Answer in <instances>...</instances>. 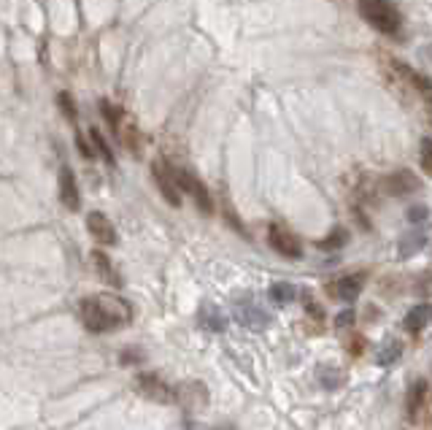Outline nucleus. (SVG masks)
Instances as JSON below:
<instances>
[{"label":"nucleus","mask_w":432,"mask_h":430,"mask_svg":"<svg viewBox=\"0 0 432 430\" xmlns=\"http://www.w3.org/2000/svg\"><path fill=\"white\" fill-rule=\"evenodd\" d=\"M146 360V355L140 352V349H124L119 355V365L124 368H130V365H140V362Z\"/></svg>","instance_id":"24"},{"label":"nucleus","mask_w":432,"mask_h":430,"mask_svg":"<svg viewBox=\"0 0 432 430\" xmlns=\"http://www.w3.org/2000/svg\"><path fill=\"white\" fill-rule=\"evenodd\" d=\"M89 138L95 141V149H98V152L103 155V160H105V163H108V165H114V152H111V146H108V141H105V138L100 136V130H95V127H92V130H89Z\"/></svg>","instance_id":"22"},{"label":"nucleus","mask_w":432,"mask_h":430,"mask_svg":"<svg viewBox=\"0 0 432 430\" xmlns=\"http://www.w3.org/2000/svg\"><path fill=\"white\" fill-rule=\"evenodd\" d=\"M346 244V230H332V236L329 239H325V241H319V249H325V252H329V249H341Z\"/></svg>","instance_id":"23"},{"label":"nucleus","mask_w":432,"mask_h":430,"mask_svg":"<svg viewBox=\"0 0 432 430\" xmlns=\"http://www.w3.org/2000/svg\"><path fill=\"white\" fill-rule=\"evenodd\" d=\"M268 244L273 246V252H278L287 260H300L303 258V244L294 236L287 225H270L268 227Z\"/></svg>","instance_id":"6"},{"label":"nucleus","mask_w":432,"mask_h":430,"mask_svg":"<svg viewBox=\"0 0 432 430\" xmlns=\"http://www.w3.org/2000/svg\"><path fill=\"white\" fill-rule=\"evenodd\" d=\"M152 179H155L159 195L165 198V203L173 208L181 206V192H178V182H176V168L165 160H157L152 165Z\"/></svg>","instance_id":"5"},{"label":"nucleus","mask_w":432,"mask_h":430,"mask_svg":"<svg viewBox=\"0 0 432 430\" xmlns=\"http://www.w3.org/2000/svg\"><path fill=\"white\" fill-rule=\"evenodd\" d=\"M92 263H95V271L100 274V279H103L105 284H111L114 290H119L122 284V276H119V271H117V265L111 263V258L105 255V252H100V249H95L92 252Z\"/></svg>","instance_id":"15"},{"label":"nucleus","mask_w":432,"mask_h":430,"mask_svg":"<svg viewBox=\"0 0 432 430\" xmlns=\"http://www.w3.org/2000/svg\"><path fill=\"white\" fill-rule=\"evenodd\" d=\"M354 325V311H341L338 317H335V327H341V330H346V327Z\"/></svg>","instance_id":"29"},{"label":"nucleus","mask_w":432,"mask_h":430,"mask_svg":"<svg viewBox=\"0 0 432 430\" xmlns=\"http://www.w3.org/2000/svg\"><path fill=\"white\" fill-rule=\"evenodd\" d=\"M424 217H427V206H414L408 211V220H411V222H421Z\"/></svg>","instance_id":"30"},{"label":"nucleus","mask_w":432,"mask_h":430,"mask_svg":"<svg viewBox=\"0 0 432 430\" xmlns=\"http://www.w3.org/2000/svg\"><path fill=\"white\" fill-rule=\"evenodd\" d=\"M427 322H430V306L427 303H419V306H414V309L405 314V322L402 325H405L408 333L416 336V333H421L427 327Z\"/></svg>","instance_id":"16"},{"label":"nucleus","mask_w":432,"mask_h":430,"mask_svg":"<svg viewBox=\"0 0 432 430\" xmlns=\"http://www.w3.org/2000/svg\"><path fill=\"white\" fill-rule=\"evenodd\" d=\"M60 108H63V114L70 122H76V103H73V98H70L68 92H60Z\"/></svg>","instance_id":"27"},{"label":"nucleus","mask_w":432,"mask_h":430,"mask_svg":"<svg viewBox=\"0 0 432 430\" xmlns=\"http://www.w3.org/2000/svg\"><path fill=\"white\" fill-rule=\"evenodd\" d=\"M365 279L367 276L362 271H354V274H346L341 279H335L332 284H329V295L332 298H338V301H343V303H354L365 290Z\"/></svg>","instance_id":"9"},{"label":"nucleus","mask_w":432,"mask_h":430,"mask_svg":"<svg viewBox=\"0 0 432 430\" xmlns=\"http://www.w3.org/2000/svg\"><path fill=\"white\" fill-rule=\"evenodd\" d=\"M133 320V306L119 295H92L81 301V322L89 333H108Z\"/></svg>","instance_id":"1"},{"label":"nucleus","mask_w":432,"mask_h":430,"mask_svg":"<svg viewBox=\"0 0 432 430\" xmlns=\"http://www.w3.org/2000/svg\"><path fill=\"white\" fill-rule=\"evenodd\" d=\"M357 8H360L365 22L373 30H379L381 35L392 38V35H400V30H402V17L395 8V3H389V0H357Z\"/></svg>","instance_id":"2"},{"label":"nucleus","mask_w":432,"mask_h":430,"mask_svg":"<svg viewBox=\"0 0 432 430\" xmlns=\"http://www.w3.org/2000/svg\"><path fill=\"white\" fill-rule=\"evenodd\" d=\"M421 168H424V173L432 171V141L430 138L421 141Z\"/></svg>","instance_id":"28"},{"label":"nucleus","mask_w":432,"mask_h":430,"mask_svg":"<svg viewBox=\"0 0 432 430\" xmlns=\"http://www.w3.org/2000/svg\"><path fill=\"white\" fill-rule=\"evenodd\" d=\"M424 244H427V233H421V230H416V233H408V236L400 241V255H402V258H408V255H416L419 249H424Z\"/></svg>","instance_id":"20"},{"label":"nucleus","mask_w":432,"mask_h":430,"mask_svg":"<svg viewBox=\"0 0 432 430\" xmlns=\"http://www.w3.org/2000/svg\"><path fill=\"white\" fill-rule=\"evenodd\" d=\"M86 230H89V236H92L95 241L103 244V246H114V244H117V230H114V225H111V220L105 217L103 211H89V217H86Z\"/></svg>","instance_id":"11"},{"label":"nucleus","mask_w":432,"mask_h":430,"mask_svg":"<svg viewBox=\"0 0 432 430\" xmlns=\"http://www.w3.org/2000/svg\"><path fill=\"white\" fill-rule=\"evenodd\" d=\"M136 390L138 396L155 403H176V387H171L165 379L155 374V371H140L136 377Z\"/></svg>","instance_id":"3"},{"label":"nucleus","mask_w":432,"mask_h":430,"mask_svg":"<svg viewBox=\"0 0 432 430\" xmlns=\"http://www.w3.org/2000/svg\"><path fill=\"white\" fill-rule=\"evenodd\" d=\"M238 311V320H241L243 325H249L251 330H262V327L270 325V314L268 311H262L257 303H251V301H243L235 306Z\"/></svg>","instance_id":"13"},{"label":"nucleus","mask_w":432,"mask_h":430,"mask_svg":"<svg viewBox=\"0 0 432 430\" xmlns=\"http://www.w3.org/2000/svg\"><path fill=\"white\" fill-rule=\"evenodd\" d=\"M402 358V344H400L398 339H392V341H384L379 346V352H376V362L379 365H392V362H398Z\"/></svg>","instance_id":"18"},{"label":"nucleus","mask_w":432,"mask_h":430,"mask_svg":"<svg viewBox=\"0 0 432 430\" xmlns=\"http://www.w3.org/2000/svg\"><path fill=\"white\" fill-rule=\"evenodd\" d=\"M176 403H181L187 412H206L208 387L203 381H184L181 387H176Z\"/></svg>","instance_id":"7"},{"label":"nucleus","mask_w":432,"mask_h":430,"mask_svg":"<svg viewBox=\"0 0 432 430\" xmlns=\"http://www.w3.org/2000/svg\"><path fill=\"white\" fill-rule=\"evenodd\" d=\"M419 187H421V182L414 176V171H405V168L389 173V176L384 179V192H386V195H395V198L411 195V192H416Z\"/></svg>","instance_id":"10"},{"label":"nucleus","mask_w":432,"mask_h":430,"mask_svg":"<svg viewBox=\"0 0 432 430\" xmlns=\"http://www.w3.org/2000/svg\"><path fill=\"white\" fill-rule=\"evenodd\" d=\"M197 325L211 330V333H222V330H227L225 311H219V306H214V303H203L197 309Z\"/></svg>","instance_id":"14"},{"label":"nucleus","mask_w":432,"mask_h":430,"mask_svg":"<svg viewBox=\"0 0 432 430\" xmlns=\"http://www.w3.org/2000/svg\"><path fill=\"white\" fill-rule=\"evenodd\" d=\"M100 114H103V120H105V125L111 127V130H117L122 125V120H124V111H122L119 106H114L108 98H103L100 101Z\"/></svg>","instance_id":"21"},{"label":"nucleus","mask_w":432,"mask_h":430,"mask_svg":"<svg viewBox=\"0 0 432 430\" xmlns=\"http://www.w3.org/2000/svg\"><path fill=\"white\" fill-rule=\"evenodd\" d=\"M303 303H306V309H308V314H311L313 320H319V322L325 320V309H322V306H319V303L313 301V295H311V293L303 295Z\"/></svg>","instance_id":"26"},{"label":"nucleus","mask_w":432,"mask_h":430,"mask_svg":"<svg viewBox=\"0 0 432 430\" xmlns=\"http://www.w3.org/2000/svg\"><path fill=\"white\" fill-rule=\"evenodd\" d=\"M427 412H430V381L419 379L408 393V417H411V422L421 425V422H427Z\"/></svg>","instance_id":"8"},{"label":"nucleus","mask_w":432,"mask_h":430,"mask_svg":"<svg viewBox=\"0 0 432 430\" xmlns=\"http://www.w3.org/2000/svg\"><path fill=\"white\" fill-rule=\"evenodd\" d=\"M60 201L68 211H79L81 208V192H79V182L76 173L70 171L68 165L60 168Z\"/></svg>","instance_id":"12"},{"label":"nucleus","mask_w":432,"mask_h":430,"mask_svg":"<svg viewBox=\"0 0 432 430\" xmlns=\"http://www.w3.org/2000/svg\"><path fill=\"white\" fill-rule=\"evenodd\" d=\"M176 182H178V192H187L195 206L200 208L203 214H214V198L208 187L203 184V179H197L192 171H184V168H176Z\"/></svg>","instance_id":"4"},{"label":"nucleus","mask_w":432,"mask_h":430,"mask_svg":"<svg viewBox=\"0 0 432 430\" xmlns=\"http://www.w3.org/2000/svg\"><path fill=\"white\" fill-rule=\"evenodd\" d=\"M297 290H294V284L289 282H276V284H270V290H268V298L276 303V306H287V303H292Z\"/></svg>","instance_id":"19"},{"label":"nucleus","mask_w":432,"mask_h":430,"mask_svg":"<svg viewBox=\"0 0 432 430\" xmlns=\"http://www.w3.org/2000/svg\"><path fill=\"white\" fill-rule=\"evenodd\" d=\"M214 430H235V428H230V425H227V428H214Z\"/></svg>","instance_id":"31"},{"label":"nucleus","mask_w":432,"mask_h":430,"mask_svg":"<svg viewBox=\"0 0 432 430\" xmlns=\"http://www.w3.org/2000/svg\"><path fill=\"white\" fill-rule=\"evenodd\" d=\"M316 377H319V381H322L325 390H341L346 381V374L338 368V365H319Z\"/></svg>","instance_id":"17"},{"label":"nucleus","mask_w":432,"mask_h":430,"mask_svg":"<svg viewBox=\"0 0 432 430\" xmlns=\"http://www.w3.org/2000/svg\"><path fill=\"white\" fill-rule=\"evenodd\" d=\"M365 346H367V341H365L360 333H351V336L346 339V349H348V355H354V358H360V355H362Z\"/></svg>","instance_id":"25"}]
</instances>
